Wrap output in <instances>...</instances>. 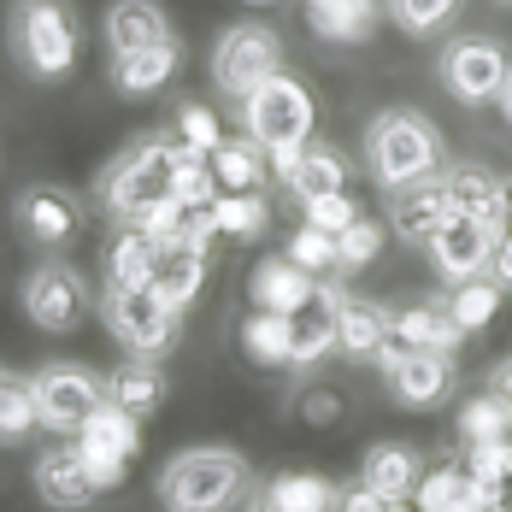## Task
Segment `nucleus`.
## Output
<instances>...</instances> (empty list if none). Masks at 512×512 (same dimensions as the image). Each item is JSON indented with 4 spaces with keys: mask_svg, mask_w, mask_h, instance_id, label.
<instances>
[{
    "mask_svg": "<svg viewBox=\"0 0 512 512\" xmlns=\"http://www.w3.org/2000/svg\"><path fill=\"white\" fill-rule=\"evenodd\" d=\"M365 165L383 189H407L442 171V130L424 112H383L365 136Z\"/></svg>",
    "mask_w": 512,
    "mask_h": 512,
    "instance_id": "f257e3e1",
    "label": "nucleus"
},
{
    "mask_svg": "<svg viewBox=\"0 0 512 512\" xmlns=\"http://www.w3.org/2000/svg\"><path fill=\"white\" fill-rule=\"evenodd\" d=\"M248 489V465L230 448H189L165 465L159 501L165 512H230Z\"/></svg>",
    "mask_w": 512,
    "mask_h": 512,
    "instance_id": "f03ea898",
    "label": "nucleus"
},
{
    "mask_svg": "<svg viewBox=\"0 0 512 512\" xmlns=\"http://www.w3.org/2000/svg\"><path fill=\"white\" fill-rule=\"evenodd\" d=\"M312 118H318V106H312V89L301 83V77H289V71L265 77L254 95L242 101V130L254 136L265 154H283V148H307V142H312Z\"/></svg>",
    "mask_w": 512,
    "mask_h": 512,
    "instance_id": "7ed1b4c3",
    "label": "nucleus"
},
{
    "mask_svg": "<svg viewBox=\"0 0 512 512\" xmlns=\"http://www.w3.org/2000/svg\"><path fill=\"white\" fill-rule=\"evenodd\" d=\"M177 154H183L177 136H148V142H136L130 154L106 171V183H101L106 212H118L124 224H136L154 201H165V195H171V165H177Z\"/></svg>",
    "mask_w": 512,
    "mask_h": 512,
    "instance_id": "20e7f679",
    "label": "nucleus"
},
{
    "mask_svg": "<svg viewBox=\"0 0 512 512\" xmlns=\"http://www.w3.org/2000/svg\"><path fill=\"white\" fill-rule=\"evenodd\" d=\"M12 48L30 65V77H65L77 65V18L65 0H18V18H12Z\"/></svg>",
    "mask_w": 512,
    "mask_h": 512,
    "instance_id": "39448f33",
    "label": "nucleus"
},
{
    "mask_svg": "<svg viewBox=\"0 0 512 512\" xmlns=\"http://www.w3.org/2000/svg\"><path fill=\"white\" fill-rule=\"evenodd\" d=\"M283 71V36L265 30V24H230L212 48V83L230 95V101H248L265 77Z\"/></svg>",
    "mask_w": 512,
    "mask_h": 512,
    "instance_id": "423d86ee",
    "label": "nucleus"
},
{
    "mask_svg": "<svg viewBox=\"0 0 512 512\" xmlns=\"http://www.w3.org/2000/svg\"><path fill=\"white\" fill-rule=\"evenodd\" d=\"M77 454H83L89 477H95L101 489H118L124 471H130V460L142 454V418L124 412L118 401H106L101 412L83 418V430H77Z\"/></svg>",
    "mask_w": 512,
    "mask_h": 512,
    "instance_id": "0eeeda50",
    "label": "nucleus"
},
{
    "mask_svg": "<svg viewBox=\"0 0 512 512\" xmlns=\"http://www.w3.org/2000/svg\"><path fill=\"white\" fill-rule=\"evenodd\" d=\"M177 318H183V312L165 307L154 289H106V324H112V336H118L130 354L159 359L177 342Z\"/></svg>",
    "mask_w": 512,
    "mask_h": 512,
    "instance_id": "6e6552de",
    "label": "nucleus"
},
{
    "mask_svg": "<svg viewBox=\"0 0 512 512\" xmlns=\"http://www.w3.org/2000/svg\"><path fill=\"white\" fill-rule=\"evenodd\" d=\"M383 377H389V395L401 407H442L448 389H454V354H436V348H407V342H389L383 354Z\"/></svg>",
    "mask_w": 512,
    "mask_h": 512,
    "instance_id": "1a4fd4ad",
    "label": "nucleus"
},
{
    "mask_svg": "<svg viewBox=\"0 0 512 512\" xmlns=\"http://www.w3.org/2000/svg\"><path fill=\"white\" fill-rule=\"evenodd\" d=\"M512 59L501 42H489V36H465V42H448L442 48V89L465 106H483L501 95V83H507Z\"/></svg>",
    "mask_w": 512,
    "mask_h": 512,
    "instance_id": "9d476101",
    "label": "nucleus"
},
{
    "mask_svg": "<svg viewBox=\"0 0 512 512\" xmlns=\"http://www.w3.org/2000/svg\"><path fill=\"white\" fill-rule=\"evenodd\" d=\"M501 236L507 230H495V224H483V218H465V212H454L424 248H430V259H436V271L448 277V283H471V277H483L489 265H495V248H501Z\"/></svg>",
    "mask_w": 512,
    "mask_h": 512,
    "instance_id": "9b49d317",
    "label": "nucleus"
},
{
    "mask_svg": "<svg viewBox=\"0 0 512 512\" xmlns=\"http://www.w3.org/2000/svg\"><path fill=\"white\" fill-rule=\"evenodd\" d=\"M30 389H36V412H42L48 430H83V418L106 407L101 377L83 371V365H48Z\"/></svg>",
    "mask_w": 512,
    "mask_h": 512,
    "instance_id": "f8f14e48",
    "label": "nucleus"
},
{
    "mask_svg": "<svg viewBox=\"0 0 512 512\" xmlns=\"http://www.w3.org/2000/svg\"><path fill=\"white\" fill-rule=\"evenodd\" d=\"M448 218H454V201H448V183H442V177L389 189V230L407 236V242H430Z\"/></svg>",
    "mask_w": 512,
    "mask_h": 512,
    "instance_id": "ddd939ff",
    "label": "nucleus"
},
{
    "mask_svg": "<svg viewBox=\"0 0 512 512\" xmlns=\"http://www.w3.org/2000/svg\"><path fill=\"white\" fill-rule=\"evenodd\" d=\"M24 312H30V324H42V330H71V324L83 318V283H77V271H65V265L36 271L30 289H24Z\"/></svg>",
    "mask_w": 512,
    "mask_h": 512,
    "instance_id": "4468645a",
    "label": "nucleus"
},
{
    "mask_svg": "<svg viewBox=\"0 0 512 512\" xmlns=\"http://www.w3.org/2000/svg\"><path fill=\"white\" fill-rule=\"evenodd\" d=\"M248 295H254V307L265 312H295L307 307L312 295H318V277L312 271H301L289 254H277V259H259L254 265V277H248Z\"/></svg>",
    "mask_w": 512,
    "mask_h": 512,
    "instance_id": "2eb2a0df",
    "label": "nucleus"
},
{
    "mask_svg": "<svg viewBox=\"0 0 512 512\" xmlns=\"http://www.w3.org/2000/svg\"><path fill=\"white\" fill-rule=\"evenodd\" d=\"M307 24H312L318 42L354 48V42H371V36H377L383 0H307Z\"/></svg>",
    "mask_w": 512,
    "mask_h": 512,
    "instance_id": "dca6fc26",
    "label": "nucleus"
},
{
    "mask_svg": "<svg viewBox=\"0 0 512 512\" xmlns=\"http://www.w3.org/2000/svg\"><path fill=\"white\" fill-rule=\"evenodd\" d=\"M159 42H177L159 0H112V6H106V48L112 53L159 48Z\"/></svg>",
    "mask_w": 512,
    "mask_h": 512,
    "instance_id": "f3484780",
    "label": "nucleus"
},
{
    "mask_svg": "<svg viewBox=\"0 0 512 512\" xmlns=\"http://www.w3.org/2000/svg\"><path fill=\"white\" fill-rule=\"evenodd\" d=\"M389 342H395V312H383L377 301L342 295V307H336V348L348 359H377Z\"/></svg>",
    "mask_w": 512,
    "mask_h": 512,
    "instance_id": "a211bd4d",
    "label": "nucleus"
},
{
    "mask_svg": "<svg viewBox=\"0 0 512 512\" xmlns=\"http://www.w3.org/2000/svg\"><path fill=\"white\" fill-rule=\"evenodd\" d=\"M36 495H42L48 507H89V501L101 495V483L89 477L77 442H71V448H53V454L36 460Z\"/></svg>",
    "mask_w": 512,
    "mask_h": 512,
    "instance_id": "6ab92c4d",
    "label": "nucleus"
},
{
    "mask_svg": "<svg viewBox=\"0 0 512 512\" xmlns=\"http://www.w3.org/2000/svg\"><path fill=\"white\" fill-rule=\"evenodd\" d=\"M206 283V248H189V242H159V265H154V289L165 307L189 312L195 307V295H201Z\"/></svg>",
    "mask_w": 512,
    "mask_h": 512,
    "instance_id": "aec40b11",
    "label": "nucleus"
},
{
    "mask_svg": "<svg viewBox=\"0 0 512 512\" xmlns=\"http://www.w3.org/2000/svg\"><path fill=\"white\" fill-rule=\"evenodd\" d=\"M442 183H448L454 212L483 218V224H495V230H507V189H501V177H495V171H483V165H448V171H442Z\"/></svg>",
    "mask_w": 512,
    "mask_h": 512,
    "instance_id": "412c9836",
    "label": "nucleus"
},
{
    "mask_svg": "<svg viewBox=\"0 0 512 512\" xmlns=\"http://www.w3.org/2000/svg\"><path fill=\"white\" fill-rule=\"evenodd\" d=\"M336 307H342V295H336L330 283H318V295L295 312V348H289V365L307 371V365H318L324 354H336Z\"/></svg>",
    "mask_w": 512,
    "mask_h": 512,
    "instance_id": "4be33fe9",
    "label": "nucleus"
},
{
    "mask_svg": "<svg viewBox=\"0 0 512 512\" xmlns=\"http://www.w3.org/2000/svg\"><path fill=\"white\" fill-rule=\"evenodd\" d=\"M177 65H183L177 42L136 48V53H112V89H118V95H159V89L177 77Z\"/></svg>",
    "mask_w": 512,
    "mask_h": 512,
    "instance_id": "5701e85b",
    "label": "nucleus"
},
{
    "mask_svg": "<svg viewBox=\"0 0 512 512\" xmlns=\"http://www.w3.org/2000/svg\"><path fill=\"white\" fill-rule=\"evenodd\" d=\"M212 177H218V189L224 195H259L265 189V177H271V154L259 148L254 136H224L218 148H212Z\"/></svg>",
    "mask_w": 512,
    "mask_h": 512,
    "instance_id": "b1692460",
    "label": "nucleus"
},
{
    "mask_svg": "<svg viewBox=\"0 0 512 512\" xmlns=\"http://www.w3.org/2000/svg\"><path fill=\"white\" fill-rule=\"evenodd\" d=\"M418 477H424V465H418V454H412L407 442H377L365 454V465H359V483L377 489V495H389V501H412Z\"/></svg>",
    "mask_w": 512,
    "mask_h": 512,
    "instance_id": "393cba45",
    "label": "nucleus"
},
{
    "mask_svg": "<svg viewBox=\"0 0 512 512\" xmlns=\"http://www.w3.org/2000/svg\"><path fill=\"white\" fill-rule=\"evenodd\" d=\"M295 201L307 206V201H318V195H342L348 189V159L342 154H330V148H301L295 154V165L277 177Z\"/></svg>",
    "mask_w": 512,
    "mask_h": 512,
    "instance_id": "a878e982",
    "label": "nucleus"
},
{
    "mask_svg": "<svg viewBox=\"0 0 512 512\" xmlns=\"http://www.w3.org/2000/svg\"><path fill=\"white\" fill-rule=\"evenodd\" d=\"M154 265H159V242L130 224V230L106 248V289H148V283H154Z\"/></svg>",
    "mask_w": 512,
    "mask_h": 512,
    "instance_id": "bb28decb",
    "label": "nucleus"
},
{
    "mask_svg": "<svg viewBox=\"0 0 512 512\" xmlns=\"http://www.w3.org/2000/svg\"><path fill=\"white\" fill-rule=\"evenodd\" d=\"M289 348H295V318L289 312L254 307L242 318V354L254 365H289Z\"/></svg>",
    "mask_w": 512,
    "mask_h": 512,
    "instance_id": "cd10ccee",
    "label": "nucleus"
},
{
    "mask_svg": "<svg viewBox=\"0 0 512 512\" xmlns=\"http://www.w3.org/2000/svg\"><path fill=\"white\" fill-rule=\"evenodd\" d=\"M395 342L454 354V348L465 342V330L454 324V312H448V307H407V312H395Z\"/></svg>",
    "mask_w": 512,
    "mask_h": 512,
    "instance_id": "c85d7f7f",
    "label": "nucleus"
},
{
    "mask_svg": "<svg viewBox=\"0 0 512 512\" xmlns=\"http://www.w3.org/2000/svg\"><path fill=\"white\" fill-rule=\"evenodd\" d=\"M412 507L418 512H471V471L465 465H436L418 477L412 489Z\"/></svg>",
    "mask_w": 512,
    "mask_h": 512,
    "instance_id": "c756f323",
    "label": "nucleus"
},
{
    "mask_svg": "<svg viewBox=\"0 0 512 512\" xmlns=\"http://www.w3.org/2000/svg\"><path fill=\"white\" fill-rule=\"evenodd\" d=\"M112 401H118L124 412H136V418H142V412H154L159 401H165V377H159L154 359H148V354L130 359V365L112 377Z\"/></svg>",
    "mask_w": 512,
    "mask_h": 512,
    "instance_id": "7c9ffc66",
    "label": "nucleus"
},
{
    "mask_svg": "<svg viewBox=\"0 0 512 512\" xmlns=\"http://www.w3.org/2000/svg\"><path fill=\"white\" fill-rule=\"evenodd\" d=\"M212 224H218V236H230V242H254V236H265V224H271V206L259 201V195H224V189H218Z\"/></svg>",
    "mask_w": 512,
    "mask_h": 512,
    "instance_id": "2f4dec72",
    "label": "nucleus"
},
{
    "mask_svg": "<svg viewBox=\"0 0 512 512\" xmlns=\"http://www.w3.org/2000/svg\"><path fill=\"white\" fill-rule=\"evenodd\" d=\"M265 495H271L283 512H324L330 501H336L330 477H318V471H283V477H271Z\"/></svg>",
    "mask_w": 512,
    "mask_h": 512,
    "instance_id": "473e14b6",
    "label": "nucleus"
},
{
    "mask_svg": "<svg viewBox=\"0 0 512 512\" xmlns=\"http://www.w3.org/2000/svg\"><path fill=\"white\" fill-rule=\"evenodd\" d=\"M448 312H454V324H460L465 336L489 330V324H495V312H501V283H483V277L460 283V289H454V301H448Z\"/></svg>",
    "mask_w": 512,
    "mask_h": 512,
    "instance_id": "72a5a7b5",
    "label": "nucleus"
},
{
    "mask_svg": "<svg viewBox=\"0 0 512 512\" xmlns=\"http://www.w3.org/2000/svg\"><path fill=\"white\" fill-rule=\"evenodd\" d=\"M171 201H183V206H212V201H218L212 159L195 154V148H183V154H177V165H171Z\"/></svg>",
    "mask_w": 512,
    "mask_h": 512,
    "instance_id": "f704fd0d",
    "label": "nucleus"
},
{
    "mask_svg": "<svg viewBox=\"0 0 512 512\" xmlns=\"http://www.w3.org/2000/svg\"><path fill=\"white\" fill-rule=\"evenodd\" d=\"M24 224H30V236H42V242H65L71 224H77V212H71V201H59L53 189H36V195L24 201Z\"/></svg>",
    "mask_w": 512,
    "mask_h": 512,
    "instance_id": "c9c22d12",
    "label": "nucleus"
},
{
    "mask_svg": "<svg viewBox=\"0 0 512 512\" xmlns=\"http://www.w3.org/2000/svg\"><path fill=\"white\" fill-rule=\"evenodd\" d=\"M30 424H42V412H36V389H30V383L0 377V442L30 436Z\"/></svg>",
    "mask_w": 512,
    "mask_h": 512,
    "instance_id": "e433bc0d",
    "label": "nucleus"
},
{
    "mask_svg": "<svg viewBox=\"0 0 512 512\" xmlns=\"http://www.w3.org/2000/svg\"><path fill=\"white\" fill-rule=\"evenodd\" d=\"M283 254L295 259L301 271H312V277H324V271H336V265H342L336 236H330V230H318V224H301V230L289 236V248H283Z\"/></svg>",
    "mask_w": 512,
    "mask_h": 512,
    "instance_id": "4c0bfd02",
    "label": "nucleus"
},
{
    "mask_svg": "<svg viewBox=\"0 0 512 512\" xmlns=\"http://www.w3.org/2000/svg\"><path fill=\"white\" fill-rule=\"evenodd\" d=\"M460 0H383V12L407 30V36H436L448 18H454Z\"/></svg>",
    "mask_w": 512,
    "mask_h": 512,
    "instance_id": "58836bf2",
    "label": "nucleus"
},
{
    "mask_svg": "<svg viewBox=\"0 0 512 512\" xmlns=\"http://www.w3.org/2000/svg\"><path fill=\"white\" fill-rule=\"evenodd\" d=\"M507 418H512V412L501 407L495 395H477V401H465V407H460V424H454V430L465 436V448H477V442H501Z\"/></svg>",
    "mask_w": 512,
    "mask_h": 512,
    "instance_id": "ea45409f",
    "label": "nucleus"
},
{
    "mask_svg": "<svg viewBox=\"0 0 512 512\" xmlns=\"http://www.w3.org/2000/svg\"><path fill=\"white\" fill-rule=\"evenodd\" d=\"M383 242H389V230L377 224V218H365L359 212L354 224L336 236V254H342V271H359V265H371V259L383 254Z\"/></svg>",
    "mask_w": 512,
    "mask_h": 512,
    "instance_id": "a19ab883",
    "label": "nucleus"
},
{
    "mask_svg": "<svg viewBox=\"0 0 512 512\" xmlns=\"http://www.w3.org/2000/svg\"><path fill=\"white\" fill-rule=\"evenodd\" d=\"M177 142L212 159V148L224 142V130H218V112H212V106H183V112H177Z\"/></svg>",
    "mask_w": 512,
    "mask_h": 512,
    "instance_id": "79ce46f5",
    "label": "nucleus"
},
{
    "mask_svg": "<svg viewBox=\"0 0 512 512\" xmlns=\"http://www.w3.org/2000/svg\"><path fill=\"white\" fill-rule=\"evenodd\" d=\"M301 212H307V224L330 230V236H342V230L359 218V206H354V195H348V189H342V195H318V201H307Z\"/></svg>",
    "mask_w": 512,
    "mask_h": 512,
    "instance_id": "37998d69",
    "label": "nucleus"
},
{
    "mask_svg": "<svg viewBox=\"0 0 512 512\" xmlns=\"http://www.w3.org/2000/svg\"><path fill=\"white\" fill-rule=\"evenodd\" d=\"M295 407H301V418H312V424H336V418H342V401H336L330 389H307Z\"/></svg>",
    "mask_w": 512,
    "mask_h": 512,
    "instance_id": "c03bdc74",
    "label": "nucleus"
},
{
    "mask_svg": "<svg viewBox=\"0 0 512 512\" xmlns=\"http://www.w3.org/2000/svg\"><path fill=\"white\" fill-rule=\"evenodd\" d=\"M342 512H395V501L377 495V489H365V483H354V489L342 495Z\"/></svg>",
    "mask_w": 512,
    "mask_h": 512,
    "instance_id": "a18cd8bd",
    "label": "nucleus"
},
{
    "mask_svg": "<svg viewBox=\"0 0 512 512\" xmlns=\"http://www.w3.org/2000/svg\"><path fill=\"white\" fill-rule=\"evenodd\" d=\"M489 395H495V401L512 412V359H501V365L489 371Z\"/></svg>",
    "mask_w": 512,
    "mask_h": 512,
    "instance_id": "49530a36",
    "label": "nucleus"
},
{
    "mask_svg": "<svg viewBox=\"0 0 512 512\" xmlns=\"http://www.w3.org/2000/svg\"><path fill=\"white\" fill-rule=\"evenodd\" d=\"M495 283H501V289H512V248H507V242L495 248Z\"/></svg>",
    "mask_w": 512,
    "mask_h": 512,
    "instance_id": "de8ad7c7",
    "label": "nucleus"
},
{
    "mask_svg": "<svg viewBox=\"0 0 512 512\" xmlns=\"http://www.w3.org/2000/svg\"><path fill=\"white\" fill-rule=\"evenodd\" d=\"M495 101H501V118L512 124V71H507V83H501V95H495Z\"/></svg>",
    "mask_w": 512,
    "mask_h": 512,
    "instance_id": "09e8293b",
    "label": "nucleus"
},
{
    "mask_svg": "<svg viewBox=\"0 0 512 512\" xmlns=\"http://www.w3.org/2000/svg\"><path fill=\"white\" fill-rule=\"evenodd\" d=\"M248 512H283V507H277V501H271V495H265V501H254V507H248Z\"/></svg>",
    "mask_w": 512,
    "mask_h": 512,
    "instance_id": "8fccbe9b",
    "label": "nucleus"
},
{
    "mask_svg": "<svg viewBox=\"0 0 512 512\" xmlns=\"http://www.w3.org/2000/svg\"><path fill=\"white\" fill-rule=\"evenodd\" d=\"M507 230H512V183H507Z\"/></svg>",
    "mask_w": 512,
    "mask_h": 512,
    "instance_id": "3c124183",
    "label": "nucleus"
},
{
    "mask_svg": "<svg viewBox=\"0 0 512 512\" xmlns=\"http://www.w3.org/2000/svg\"><path fill=\"white\" fill-rule=\"evenodd\" d=\"M501 442H507V448H512V418H507V430H501Z\"/></svg>",
    "mask_w": 512,
    "mask_h": 512,
    "instance_id": "603ef678",
    "label": "nucleus"
},
{
    "mask_svg": "<svg viewBox=\"0 0 512 512\" xmlns=\"http://www.w3.org/2000/svg\"><path fill=\"white\" fill-rule=\"evenodd\" d=\"M324 512H342V495H336V501H330V507H324Z\"/></svg>",
    "mask_w": 512,
    "mask_h": 512,
    "instance_id": "864d4df0",
    "label": "nucleus"
},
{
    "mask_svg": "<svg viewBox=\"0 0 512 512\" xmlns=\"http://www.w3.org/2000/svg\"><path fill=\"white\" fill-rule=\"evenodd\" d=\"M248 6H271V0H248Z\"/></svg>",
    "mask_w": 512,
    "mask_h": 512,
    "instance_id": "5fc2aeb1",
    "label": "nucleus"
},
{
    "mask_svg": "<svg viewBox=\"0 0 512 512\" xmlns=\"http://www.w3.org/2000/svg\"><path fill=\"white\" fill-rule=\"evenodd\" d=\"M501 242H507V248H512V230H507V236H501Z\"/></svg>",
    "mask_w": 512,
    "mask_h": 512,
    "instance_id": "6e6d98bb",
    "label": "nucleus"
},
{
    "mask_svg": "<svg viewBox=\"0 0 512 512\" xmlns=\"http://www.w3.org/2000/svg\"><path fill=\"white\" fill-rule=\"evenodd\" d=\"M495 512H512V507H495Z\"/></svg>",
    "mask_w": 512,
    "mask_h": 512,
    "instance_id": "4d7b16f0",
    "label": "nucleus"
}]
</instances>
